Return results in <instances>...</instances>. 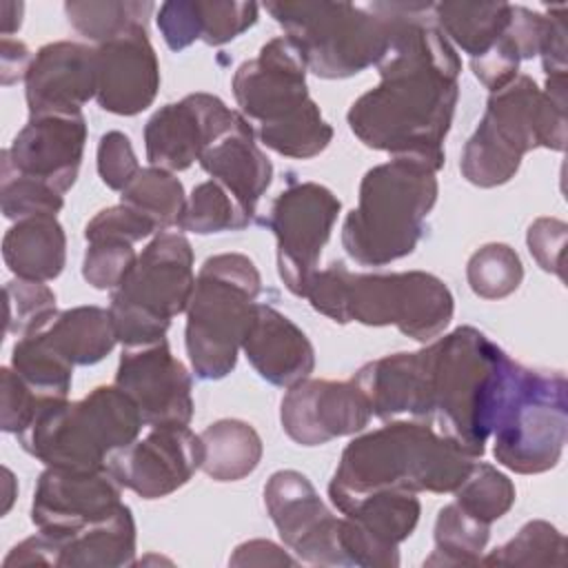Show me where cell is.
I'll list each match as a JSON object with an SVG mask.
<instances>
[{"label":"cell","mask_w":568,"mask_h":568,"mask_svg":"<svg viewBox=\"0 0 568 568\" xmlns=\"http://www.w3.org/2000/svg\"><path fill=\"white\" fill-rule=\"evenodd\" d=\"M38 333L44 344L71 366L102 362L118 342L109 308L100 306L67 308Z\"/></svg>","instance_id":"obj_29"},{"label":"cell","mask_w":568,"mask_h":568,"mask_svg":"<svg viewBox=\"0 0 568 568\" xmlns=\"http://www.w3.org/2000/svg\"><path fill=\"white\" fill-rule=\"evenodd\" d=\"M197 162L211 180H217L255 217L257 202L271 186L273 164L257 146L255 131L246 118L209 144Z\"/></svg>","instance_id":"obj_27"},{"label":"cell","mask_w":568,"mask_h":568,"mask_svg":"<svg viewBox=\"0 0 568 568\" xmlns=\"http://www.w3.org/2000/svg\"><path fill=\"white\" fill-rule=\"evenodd\" d=\"M13 475L9 468H4V486H7V493H4V506H2V513H7L11 508V501H13Z\"/></svg>","instance_id":"obj_52"},{"label":"cell","mask_w":568,"mask_h":568,"mask_svg":"<svg viewBox=\"0 0 568 568\" xmlns=\"http://www.w3.org/2000/svg\"><path fill=\"white\" fill-rule=\"evenodd\" d=\"M566 222L557 217H537L526 235V244L535 262L546 271L564 280V244H566Z\"/></svg>","instance_id":"obj_47"},{"label":"cell","mask_w":568,"mask_h":568,"mask_svg":"<svg viewBox=\"0 0 568 568\" xmlns=\"http://www.w3.org/2000/svg\"><path fill=\"white\" fill-rule=\"evenodd\" d=\"M0 202L7 220H24L36 215H55L64 200L42 180L20 175L7 162H0Z\"/></svg>","instance_id":"obj_42"},{"label":"cell","mask_w":568,"mask_h":568,"mask_svg":"<svg viewBox=\"0 0 568 568\" xmlns=\"http://www.w3.org/2000/svg\"><path fill=\"white\" fill-rule=\"evenodd\" d=\"M11 368L44 399H67L73 379V366L55 355L40 333L24 335L16 342Z\"/></svg>","instance_id":"obj_37"},{"label":"cell","mask_w":568,"mask_h":568,"mask_svg":"<svg viewBox=\"0 0 568 568\" xmlns=\"http://www.w3.org/2000/svg\"><path fill=\"white\" fill-rule=\"evenodd\" d=\"M115 386L140 408L146 426H189L193 417V384L162 337L144 346H126L120 355Z\"/></svg>","instance_id":"obj_19"},{"label":"cell","mask_w":568,"mask_h":568,"mask_svg":"<svg viewBox=\"0 0 568 568\" xmlns=\"http://www.w3.org/2000/svg\"><path fill=\"white\" fill-rule=\"evenodd\" d=\"M204 446L202 470L215 481H240L262 459L257 430L242 419H220L200 433Z\"/></svg>","instance_id":"obj_32"},{"label":"cell","mask_w":568,"mask_h":568,"mask_svg":"<svg viewBox=\"0 0 568 568\" xmlns=\"http://www.w3.org/2000/svg\"><path fill=\"white\" fill-rule=\"evenodd\" d=\"M155 11L153 2L138 0H84L67 2L64 13L69 24L84 38L102 44L113 38H120L138 27H146L151 13Z\"/></svg>","instance_id":"obj_33"},{"label":"cell","mask_w":568,"mask_h":568,"mask_svg":"<svg viewBox=\"0 0 568 568\" xmlns=\"http://www.w3.org/2000/svg\"><path fill=\"white\" fill-rule=\"evenodd\" d=\"M135 260L138 255L131 242L122 237H95L87 242L82 277L98 291H113Z\"/></svg>","instance_id":"obj_43"},{"label":"cell","mask_w":568,"mask_h":568,"mask_svg":"<svg viewBox=\"0 0 568 568\" xmlns=\"http://www.w3.org/2000/svg\"><path fill=\"white\" fill-rule=\"evenodd\" d=\"M60 548H62V544L58 539H53L51 535L40 530L38 535L27 537L18 546H13L11 552L4 557L2 566L4 568H9V566H33V564L58 566Z\"/></svg>","instance_id":"obj_48"},{"label":"cell","mask_w":568,"mask_h":568,"mask_svg":"<svg viewBox=\"0 0 568 568\" xmlns=\"http://www.w3.org/2000/svg\"><path fill=\"white\" fill-rule=\"evenodd\" d=\"M508 2H437L433 20L446 40L455 42L470 60L486 55L510 22Z\"/></svg>","instance_id":"obj_31"},{"label":"cell","mask_w":568,"mask_h":568,"mask_svg":"<svg viewBox=\"0 0 568 568\" xmlns=\"http://www.w3.org/2000/svg\"><path fill=\"white\" fill-rule=\"evenodd\" d=\"M251 222L253 215H248L244 206L217 180H206L197 184L186 197L178 229L209 235L222 231H242Z\"/></svg>","instance_id":"obj_36"},{"label":"cell","mask_w":568,"mask_h":568,"mask_svg":"<svg viewBox=\"0 0 568 568\" xmlns=\"http://www.w3.org/2000/svg\"><path fill=\"white\" fill-rule=\"evenodd\" d=\"M120 204L131 206L144 215L158 231L178 226L182 209L186 204L182 182L166 169L146 166L126 184L120 195Z\"/></svg>","instance_id":"obj_34"},{"label":"cell","mask_w":568,"mask_h":568,"mask_svg":"<svg viewBox=\"0 0 568 568\" xmlns=\"http://www.w3.org/2000/svg\"><path fill=\"white\" fill-rule=\"evenodd\" d=\"M566 539L544 519H532L504 546L490 550L479 564L486 566H564Z\"/></svg>","instance_id":"obj_38"},{"label":"cell","mask_w":568,"mask_h":568,"mask_svg":"<svg viewBox=\"0 0 568 568\" xmlns=\"http://www.w3.org/2000/svg\"><path fill=\"white\" fill-rule=\"evenodd\" d=\"M260 291V271L242 253H220L200 266L184 328L186 355L200 379H222L235 368Z\"/></svg>","instance_id":"obj_10"},{"label":"cell","mask_w":568,"mask_h":568,"mask_svg":"<svg viewBox=\"0 0 568 568\" xmlns=\"http://www.w3.org/2000/svg\"><path fill=\"white\" fill-rule=\"evenodd\" d=\"M229 564L231 566H293L295 559L288 557L277 544L268 539H251L235 548Z\"/></svg>","instance_id":"obj_49"},{"label":"cell","mask_w":568,"mask_h":568,"mask_svg":"<svg viewBox=\"0 0 568 568\" xmlns=\"http://www.w3.org/2000/svg\"><path fill=\"white\" fill-rule=\"evenodd\" d=\"M433 417L466 455L481 457L515 362L481 331L459 326L433 344Z\"/></svg>","instance_id":"obj_4"},{"label":"cell","mask_w":568,"mask_h":568,"mask_svg":"<svg viewBox=\"0 0 568 568\" xmlns=\"http://www.w3.org/2000/svg\"><path fill=\"white\" fill-rule=\"evenodd\" d=\"M29 115L82 113L95 98V49L60 40L44 44L24 78Z\"/></svg>","instance_id":"obj_23"},{"label":"cell","mask_w":568,"mask_h":568,"mask_svg":"<svg viewBox=\"0 0 568 568\" xmlns=\"http://www.w3.org/2000/svg\"><path fill=\"white\" fill-rule=\"evenodd\" d=\"M2 257L16 277L49 282L67 264V235L55 215L18 220L2 240Z\"/></svg>","instance_id":"obj_28"},{"label":"cell","mask_w":568,"mask_h":568,"mask_svg":"<svg viewBox=\"0 0 568 568\" xmlns=\"http://www.w3.org/2000/svg\"><path fill=\"white\" fill-rule=\"evenodd\" d=\"M33 62V55L29 47L20 40L2 38L0 42V64H2V84L9 87L18 80H24L29 73V67Z\"/></svg>","instance_id":"obj_50"},{"label":"cell","mask_w":568,"mask_h":568,"mask_svg":"<svg viewBox=\"0 0 568 568\" xmlns=\"http://www.w3.org/2000/svg\"><path fill=\"white\" fill-rule=\"evenodd\" d=\"M155 231L158 229L153 226V222H149L144 215H140L126 204H118L111 209H102L87 222L84 240L89 242L95 237H122L135 244Z\"/></svg>","instance_id":"obj_46"},{"label":"cell","mask_w":568,"mask_h":568,"mask_svg":"<svg viewBox=\"0 0 568 568\" xmlns=\"http://www.w3.org/2000/svg\"><path fill=\"white\" fill-rule=\"evenodd\" d=\"M242 351L262 379L291 388L315 368V351L306 333L268 304H255Z\"/></svg>","instance_id":"obj_25"},{"label":"cell","mask_w":568,"mask_h":568,"mask_svg":"<svg viewBox=\"0 0 568 568\" xmlns=\"http://www.w3.org/2000/svg\"><path fill=\"white\" fill-rule=\"evenodd\" d=\"M0 382V426L4 433L20 435L49 399L40 397L13 368H2Z\"/></svg>","instance_id":"obj_44"},{"label":"cell","mask_w":568,"mask_h":568,"mask_svg":"<svg viewBox=\"0 0 568 568\" xmlns=\"http://www.w3.org/2000/svg\"><path fill=\"white\" fill-rule=\"evenodd\" d=\"M264 506L282 541L306 564L346 566L339 548L342 517L320 499L315 486L297 470H277L264 486Z\"/></svg>","instance_id":"obj_14"},{"label":"cell","mask_w":568,"mask_h":568,"mask_svg":"<svg viewBox=\"0 0 568 568\" xmlns=\"http://www.w3.org/2000/svg\"><path fill=\"white\" fill-rule=\"evenodd\" d=\"M304 297L337 324H393L417 342L444 333L455 311L453 293L433 273H351L342 262L317 271Z\"/></svg>","instance_id":"obj_3"},{"label":"cell","mask_w":568,"mask_h":568,"mask_svg":"<svg viewBox=\"0 0 568 568\" xmlns=\"http://www.w3.org/2000/svg\"><path fill=\"white\" fill-rule=\"evenodd\" d=\"M537 146L564 151L566 89L541 91L530 75H517L488 95L484 118L462 151L459 169L470 184L493 189L515 178L521 158Z\"/></svg>","instance_id":"obj_6"},{"label":"cell","mask_w":568,"mask_h":568,"mask_svg":"<svg viewBox=\"0 0 568 568\" xmlns=\"http://www.w3.org/2000/svg\"><path fill=\"white\" fill-rule=\"evenodd\" d=\"M339 548L346 566H399L397 546L419 521V499L406 490H373L339 508Z\"/></svg>","instance_id":"obj_16"},{"label":"cell","mask_w":568,"mask_h":568,"mask_svg":"<svg viewBox=\"0 0 568 568\" xmlns=\"http://www.w3.org/2000/svg\"><path fill=\"white\" fill-rule=\"evenodd\" d=\"M473 464L470 455L428 422H390L344 448L328 497L339 510L373 490L453 493Z\"/></svg>","instance_id":"obj_2"},{"label":"cell","mask_w":568,"mask_h":568,"mask_svg":"<svg viewBox=\"0 0 568 568\" xmlns=\"http://www.w3.org/2000/svg\"><path fill=\"white\" fill-rule=\"evenodd\" d=\"M242 118L211 93H191L180 102L164 104L144 126L146 160L171 173L184 171Z\"/></svg>","instance_id":"obj_18"},{"label":"cell","mask_w":568,"mask_h":568,"mask_svg":"<svg viewBox=\"0 0 568 568\" xmlns=\"http://www.w3.org/2000/svg\"><path fill=\"white\" fill-rule=\"evenodd\" d=\"M353 382L368 399L379 419L410 415L433 419V346L415 353H393L364 364Z\"/></svg>","instance_id":"obj_24"},{"label":"cell","mask_w":568,"mask_h":568,"mask_svg":"<svg viewBox=\"0 0 568 568\" xmlns=\"http://www.w3.org/2000/svg\"><path fill=\"white\" fill-rule=\"evenodd\" d=\"M490 524L468 515L457 501L444 506L435 521V550L424 561L426 566H470L479 564Z\"/></svg>","instance_id":"obj_35"},{"label":"cell","mask_w":568,"mask_h":568,"mask_svg":"<svg viewBox=\"0 0 568 568\" xmlns=\"http://www.w3.org/2000/svg\"><path fill=\"white\" fill-rule=\"evenodd\" d=\"M84 142L87 120L82 113L29 115L11 146L2 151V162L64 195L78 178Z\"/></svg>","instance_id":"obj_21"},{"label":"cell","mask_w":568,"mask_h":568,"mask_svg":"<svg viewBox=\"0 0 568 568\" xmlns=\"http://www.w3.org/2000/svg\"><path fill=\"white\" fill-rule=\"evenodd\" d=\"M468 286L484 300H501L515 293L524 280V266L508 244H486L477 248L466 266Z\"/></svg>","instance_id":"obj_40"},{"label":"cell","mask_w":568,"mask_h":568,"mask_svg":"<svg viewBox=\"0 0 568 568\" xmlns=\"http://www.w3.org/2000/svg\"><path fill=\"white\" fill-rule=\"evenodd\" d=\"M264 9L320 78H351L388 51L408 2H266Z\"/></svg>","instance_id":"obj_8"},{"label":"cell","mask_w":568,"mask_h":568,"mask_svg":"<svg viewBox=\"0 0 568 568\" xmlns=\"http://www.w3.org/2000/svg\"><path fill=\"white\" fill-rule=\"evenodd\" d=\"M435 169L422 160L393 158L366 171L359 202L342 226V246L362 266H384L415 251L437 202Z\"/></svg>","instance_id":"obj_7"},{"label":"cell","mask_w":568,"mask_h":568,"mask_svg":"<svg viewBox=\"0 0 568 568\" xmlns=\"http://www.w3.org/2000/svg\"><path fill=\"white\" fill-rule=\"evenodd\" d=\"M160 89V64L146 27L95 47V100L115 115L149 109Z\"/></svg>","instance_id":"obj_22"},{"label":"cell","mask_w":568,"mask_h":568,"mask_svg":"<svg viewBox=\"0 0 568 568\" xmlns=\"http://www.w3.org/2000/svg\"><path fill=\"white\" fill-rule=\"evenodd\" d=\"M371 417L368 399L353 379L306 377L288 388L280 406L284 433L302 446H322L355 435L368 426Z\"/></svg>","instance_id":"obj_20"},{"label":"cell","mask_w":568,"mask_h":568,"mask_svg":"<svg viewBox=\"0 0 568 568\" xmlns=\"http://www.w3.org/2000/svg\"><path fill=\"white\" fill-rule=\"evenodd\" d=\"M566 377L515 362L510 384L493 428L495 459L519 475H537L557 466L568 433Z\"/></svg>","instance_id":"obj_12"},{"label":"cell","mask_w":568,"mask_h":568,"mask_svg":"<svg viewBox=\"0 0 568 568\" xmlns=\"http://www.w3.org/2000/svg\"><path fill=\"white\" fill-rule=\"evenodd\" d=\"M202 459V439L189 426H153L146 437L111 453L106 468L142 499H160L189 484Z\"/></svg>","instance_id":"obj_17"},{"label":"cell","mask_w":568,"mask_h":568,"mask_svg":"<svg viewBox=\"0 0 568 568\" xmlns=\"http://www.w3.org/2000/svg\"><path fill=\"white\" fill-rule=\"evenodd\" d=\"M339 200L317 182H297L284 189L264 224L277 242V273L284 286L304 297L317 273L324 244L339 213Z\"/></svg>","instance_id":"obj_13"},{"label":"cell","mask_w":568,"mask_h":568,"mask_svg":"<svg viewBox=\"0 0 568 568\" xmlns=\"http://www.w3.org/2000/svg\"><path fill=\"white\" fill-rule=\"evenodd\" d=\"M144 419L120 386H98L78 402L49 399L18 435L44 466L102 470L109 455L138 439Z\"/></svg>","instance_id":"obj_9"},{"label":"cell","mask_w":568,"mask_h":568,"mask_svg":"<svg viewBox=\"0 0 568 568\" xmlns=\"http://www.w3.org/2000/svg\"><path fill=\"white\" fill-rule=\"evenodd\" d=\"M377 69L379 84L348 109L351 131L371 149L439 171L459 98L462 60L435 24L433 2H408Z\"/></svg>","instance_id":"obj_1"},{"label":"cell","mask_w":568,"mask_h":568,"mask_svg":"<svg viewBox=\"0 0 568 568\" xmlns=\"http://www.w3.org/2000/svg\"><path fill=\"white\" fill-rule=\"evenodd\" d=\"M195 286L191 242L160 231L111 291L109 315L115 339L144 346L164 337L171 320L186 311Z\"/></svg>","instance_id":"obj_11"},{"label":"cell","mask_w":568,"mask_h":568,"mask_svg":"<svg viewBox=\"0 0 568 568\" xmlns=\"http://www.w3.org/2000/svg\"><path fill=\"white\" fill-rule=\"evenodd\" d=\"M120 497L122 486L109 468L71 470L47 466L33 493L31 521L64 544L80 530L115 515L122 506Z\"/></svg>","instance_id":"obj_15"},{"label":"cell","mask_w":568,"mask_h":568,"mask_svg":"<svg viewBox=\"0 0 568 568\" xmlns=\"http://www.w3.org/2000/svg\"><path fill=\"white\" fill-rule=\"evenodd\" d=\"M22 2H11V0H2L0 2V11H2V38H9L13 31L20 29L22 22Z\"/></svg>","instance_id":"obj_51"},{"label":"cell","mask_w":568,"mask_h":568,"mask_svg":"<svg viewBox=\"0 0 568 568\" xmlns=\"http://www.w3.org/2000/svg\"><path fill=\"white\" fill-rule=\"evenodd\" d=\"M138 171L140 164L131 140L120 131L104 133L98 144V173L102 182L113 191H124Z\"/></svg>","instance_id":"obj_45"},{"label":"cell","mask_w":568,"mask_h":568,"mask_svg":"<svg viewBox=\"0 0 568 568\" xmlns=\"http://www.w3.org/2000/svg\"><path fill=\"white\" fill-rule=\"evenodd\" d=\"M306 71L300 49L277 36L233 75L237 106L246 120L260 124L262 144L295 160L320 155L333 140V126L308 95Z\"/></svg>","instance_id":"obj_5"},{"label":"cell","mask_w":568,"mask_h":568,"mask_svg":"<svg viewBox=\"0 0 568 568\" xmlns=\"http://www.w3.org/2000/svg\"><path fill=\"white\" fill-rule=\"evenodd\" d=\"M260 4L231 0H178L158 9V29L171 51H182L195 40L211 47L231 42L257 22Z\"/></svg>","instance_id":"obj_26"},{"label":"cell","mask_w":568,"mask_h":568,"mask_svg":"<svg viewBox=\"0 0 568 568\" xmlns=\"http://www.w3.org/2000/svg\"><path fill=\"white\" fill-rule=\"evenodd\" d=\"M135 557V521L122 504L115 515L93 524L62 544L58 566L71 568H120Z\"/></svg>","instance_id":"obj_30"},{"label":"cell","mask_w":568,"mask_h":568,"mask_svg":"<svg viewBox=\"0 0 568 568\" xmlns=\"http://www.w3.org/2000/svg\"><path fill=\"white\" fill-rule=\"evenodd\" d=\"M7 331L24 337L51 324L55 313V293L36 280L16 277L4 286Z\"/></svg>","instance_id":"obj_41"},{"label":"cell","mask_w":568,"mask_h":568,"mask_svg":"<svg viewBox=\"0 0 568 568\" xmlns=\"http://www.w3.org/2000/svg\"><path fill=\"white\" fill-rule=\"evenodd\" d=\"M455 501L475 519L493 524L515 504V484L493 464L475 462L464 481L453 490Z\"/></svg>","instance_id":"obj_39"}]
</instances>
